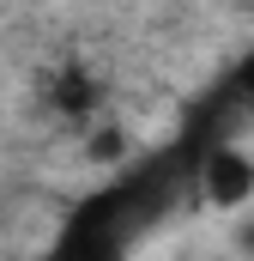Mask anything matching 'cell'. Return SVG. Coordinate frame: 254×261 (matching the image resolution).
Instances as JSON below:
<instances>
[{"instance_id":"1","label":"cell","mask_w":254,"mask_h":261,"mask_svg":"<svg viewBox=\"0 0 254 261\" xmlns=\"http://www.w3.org/2000/svg\"><path fill=\"white\" fill-rule=\"evenodd\" d=\"M200 195H206V206H218V213L254 206V158L236 152V146H218L200 164Z\"/></svg>"},{"instance_id":"2","label":"cell","mask_w":254,"mask_h":261,"mask_svg":"<svg viewBox=\"0 0 254 261\" xmlns=\"http://www.w3.org/2000/svg\"><path fill=\"white\" fill-rule=\"evenodd\" d=\"M236 249L254 255V213H242V225H236Z\"/></svg>"}]
</instances>
